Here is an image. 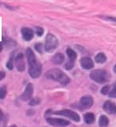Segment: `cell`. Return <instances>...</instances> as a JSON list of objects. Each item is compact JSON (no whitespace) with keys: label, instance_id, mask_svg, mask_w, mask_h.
<instances>
[{"label":"cell","instance_id":"obj_1","mask_svg":"<svg viewBox=\"0 0 116 127\" xmlns=\"http://www.w3.org/2000/svg\"><path fill=\"white\" fill-rule=\"evenodd\" d=\"M45 77L47 79H52V80L58 82L60 84L66 86L69 84L70 82V79L69 76L62 71L58 68L50 69L45 73Z\"/></svg>","mask_w":116,"mask_h":127},{"label":"cell","instance_id":"obj_2","mask_svg":"<svg viewBox=\"0 0 116 127\" xmlns=\"http://www.w3.org/2000/svg\"><path fill=\"white\" fill-rule=\"evenodd\" d=\"M89 76L93 81L98 83H105L108 82L110 79V74L103 69H96L92 71Z\"/></svg>","mask_w":116,"mask_h":127},{"label":"cell","instance_id":"obj_3","mask_svg":"<svg viewBox=\"0 0 116 127\" xmlns=\"http://www.w3.org/2000/svg\"><path fill=\"white\" fill-rule=\"evenodd\" d=\"M58 45V41L57 37L55 35L48 33L47 35L44 43V49L47 53H52L57 49Z\"/></svg>","mask_w":116,"mask_h":127},{"label":"cell","instance_id":"obj_4","mask_svg":"<svg viewBox=\"0 0 116 127\" xmlns=\"http://www.w3.org/2000/svg\"><path fill=\"white\" fill-rule=\"evenodd\" d=\"M55 114L57 115H61V116L69 118L76 122H79L80 120H81V118H80L79 114L77 113H76L75 111L70 110H62L55 111Z\"/></svg>","mask_w":116,"mask_h":127},{"label":"cell","instance_id":"obj_5","mask_svg":"<svg viewBox=\"0 0 116 127\" xmlns=\"http://www.w3.org/2000/svg\"><path fill=\"white\" fill-rule=\"evenodd\" d=\"M47 122L49 123L50 125L53 126H57V127H64L66 126H69L70 122L67 120L62 118H47Z\"/></svg>","mask_w":116,"mask_h":127},{"label":"cell","instance_id":"obj_6","mask_svg":"<svg viewBox=\"0 0 116 127\" xmlns=\"http://www.w3.org/2000/svg\"><path fill=\"white\" fill-rule=\"evenodd\" d=\"M26 57H27V61H28V64H29V68L33 67L39 64V62L37 61L36 55L33 53V51L30 48H27L26 49Z\"/></svg>","mask_w":116,"mask_h":127},{"label":"cell","instance_id":"obj_7","mask_svg":"<svg viewBox=\"0 0 116 127\" xmlns=\"http://www.w3.org/2000/svg\"><path fill=\"white\" fill-rule=\"evenodd\" d=\"M14 65L19 71H24L25 69V57L22 53H19L14 58Z\"/></svg>","mask_w":116,"mask_h":127},{"label":"cell","instance_id":"obj_8","mask_svg":"<svg viewBox=\"0 0 116 127\" xmlns=\"http://www.w3.org/2000/svg\"><path fill=\"white\" fill-rule=\"evenodd\" d=\"M93 105V98L90 95H85L83 96L80 100V104L78 107L80 110H86L89 109Z\"/></svg>","mask_w":116,"mask_h":127},{"label":"cell","instance_id":"obj_9","mask_svg":"<svg viewBox=\"0 0 116 127\" xmlns=\"http://www.w3.org/2000/svg\"><path fill=\"white\" fill-rule=\"evenodd\" d=\"M33 90H34V87L32 83H29L25 87V89L24 91V92L22 95L20 96V98L22 101H28L32 98L33 95Z\"/></svg>","mask_w":116,"mask_h":127},{"label":"cell","instance_id":"obj_10","mask_svg":"<svg viewBox=\"0 0 116 127\" xmlns=\"http://www.w3.org/2000/svg\"><path fill=\"white\" fill-rule=\"evenodd\" d=\"M103 110L110 114H116V105L111 101H106L103 105Z\"/></svg>","mask_w":116,"mask_h":127},{"label":"cell","instance_id":"obj_11","mask_svg":"<svg viewBox=\"0 0 116 127\" xmlns=\"http://www.w3.org/2000/svg\"><path fill=\"white\" fill-rule=\"evenodd\" d=\"M21 32V35H22L23 39L26 41H30L34 37L33 30L29 27H23Z\"/></svg>","mask_w":116,"mask_h":127},{"label":"cell","instance_id":"obj_12","mask_svg":"<svg viewBox=\"0 0 116 127\" xmlns=\"http://www.w3.org/2000/svg\"><path fill=\"white\" fill-rule=\"evenodd\" d=\"M80 64H81V66L82 67V68L86 69V70L92 69V68H93V67H94V63L93 61V60L88 57H82L81 59V61H80Z\"/></svg>","mask_w":116,"mask_h":127},{"label":"cell","instance_id":"obj_13","mask_svg":"<svg viewBox=\"0 0 116 127\" xmlns=\"http://www.w3.org/2000/svg\"><path fill=\"white\" fill-rule=\"evenodd\" d=\"M41 72H42V65L40 64H39L33 67L29 68V74L33 79H37L38 77H39V75H41Z\"/></svg>","mask_w":116,"mask_h":127},{"label":"cell","instance_id":"obj_14","mask_svg":"<svg viewBox=\"0 0 116 127\" xmlns=\"http://www.w3.org/2000/svg\"><path fill=\"white\" fill-rule=\"evenodd\" d=\"M64 61H65V57H64V55L62 53H56L52 57V60H51V61L55 64H61L64 62Z\"/></svg>","mask_w":116,"mask_h":127},{"label":"cell","instance_id":"obj_15","mask_svg":"<svg viewBox=\"0 0 116 127\" xmlns=\"http://www.w3.org/2000/svg\"><path fill=\"white\" fill-rule=\"evenodd\" d=\"M96 120V117L95 114L93 113H86L84 115V121L86 123V124H93Z\"/></svg>","mask_w":116,"mask_h":127},{"label":"cell","instance_id":"obj_16","mask_svg":"<svg viewBox=\"0 0 116 127\" xmlns=\"http://www.w3.org/2000/svg\"><path fill=\"white\" fill-rule=\"evenodd\" d=\"M2 45H6V48L8 49H10V48H14L16 46V42L14 41H13L11 38L9 37H2Z\"/></svg>","mask_w":116,"mask_h":127},{"label":"cell","instance_id":"obj_17","mask_svg":"<svg viewBox=\"0 0 116 127\" xmlns=\"http://www.w3.org/2000/svg\"><path fill=\"white\" fill-rule=\"evenodd\" d=\"M109 124V119L105 115H101L99 119V126L100 127H106Z\"/></svg>","mask_w":116,"mask_h":127},{"label":"cell","instance_id":"obj_18","mask_svg":"<svg viewBox=\"0 0 116 127\" xmlns=\"http://www.w3.org/2000/svg\"><path fill=\"white\" fill-rule=\"evenodd\" d=\"M66 54L68 56V57H69L70 61H74L75 60L77 59V55L76 53V52L72 49H70V48H68L66 49Z\"/></svg>","mask_w":116,"mask_h":127},{"label":"cell","instance_id":"obj_19","mask_svg":"<svg viewBox=\"0 0 116 127\" xmlns=\"http://www.w3.org/2000/svg\"><path fill=\"white\" fill-rule=\"evenodd\" d=\"M95 61L98 64H103L107 61V57H106V55L104 53H98L97 56H96Z\"/></svg>","mask_w":116,"mask_h":127},{"label":"cell","instance_id":"obj_20","mask_svg":"<svg viewBox=\"0 0 116 127\" xmlns=\"http://www.w3.org/2000/svg\"><path fill=\"white\" fill-rule=\"evenodd\" d=\"M7 95V88L6 86L0 87V99L5 98Z\"/></svg>","mask_w":116,"mask_h":127},{"label":"cell","instance_id":"obj_21","mask_svg":"<svg viewBox=\"0 0 116 127\" xmlns=\"http://www.w3.org/2000/svg\"><path fill=\"white\" fill-rule=\"evenodd\" d=\"M14 66V57H11L9 59V61L6 62V67L10 70H13Z\"/></svg>","mask_w":116,"mask_h":127},{"label":"cell","instance_id":"obj_22","mask_svg":"<svg viewBox=\"0 0 116 127\" xmlns=\"http://www.w3.org/2000/svg\"><path fill=\"white\" fill-rule=\"evenodd\" d=\"M39 103H40V99L37 97V98H32L31 100L29 101V104L30 106H37V105H39Z\"/></svg>","mask_w":116,"mask_h":127},{"label":"cell","instance_id":"obj_23","mask_svg":"<svg viewBox=\"0 0 116 127\" xmlns=\"http://www.w3.org/2000/svg\"><path fill=\"white\" fill-rule=\"evenodd\" d=\"M35 33L38 36V37H41V36H43V33H44V30H43V29L42 27L37 26V27L35 28Z\"/></svg>","mask_w":116,"mask_h":127},{"label":"cell","instance_id":"obj_24","mask_svg":"<svg viewBox=\"0 0 116 127\" xmlns=\"http://www.w3.org/2000/svg\"><path fill=\"white\" fill-rule=\"evenodd\" d=\"M74 67V61H67L65 64V68L66 70H71Z\"/></svg>","mask_w":116,"mask_h":127},{"label":"cell","instance_id":"obj_25","mask_svg":"<svg viewBox=\"0 0 116 127\" xmlns=\"http://www.w3.org/2000/svg\"><path fill=\"white\" fill-rule=\"evenodd\" d=\"M35 49L37 50V52H38L39 53H43V45L41 43H37L35 45Z\"/></svg>","mask_w":116,"mask_h":127},{"label":"cell","instance_id":"obj_26","mask_svg":"<svg viewBox=\"0 0 116 127\" xmlns=\"http://www.w3.org/2000/svg\"><path fill=\"white\" fill-rule=\"evenodd\" d=\"M111 89V86H109V85H106V86H104L103 87V88L101 89V93L103 94V95H108V93L110 92V90Z\"/></svg>","mask_w":116,"mask_h":127},{"label":"cell","instance_id":"obj_27","mask_svg":"<svg viewBox=\"0 0 116 127\" xmlns=\"http://www.w3.org/2000/svg\"><path fill=\"white\" fill-rule=\"evenodd\" d=\"M108 95L111 98H116V84L112 87V89L110 91Z\"/></svg>","mask_w":116,"mask_h":127},{"label":"cell","instance_id":"obj_28","mask_svg":"<svg viewBox=\"0 0 116 127\" xmlns=\"http://www.w3.org/2000/svg\"><path fill=\"white\" fill-rule=\"evenodd\" d=\"M5 77H6V73L3 71H0V81L2 80Z\"/></svg>","mask_w":116,"mask_h":127},{"label":"cell","instance_id":"obj_29","mask_svg":"<svg viewBox=\"0 0 116 127\" xmlns=\"http://www.w3.org/2000/svg\"><path fill=\"white\" fill-rule=\"evenodd\" d=\"M103 18L107 20H109V21H113V22H116V18H115V17H103Z\"/></svg>","mask_w":116,"mask_h":127},{"label":"cell","instance_id":"obj_30","mask_svg":"<svg viewBox=\"0 0 116 127\" xmlns=\"http://www.w3.org/2000/svg\"><path fill=\"white\" fill-rule=\"evenodd\" d=\"M2 118H3V113H2V111L0 110V121L2 120Z\"/></svg>","mask_w":116,"mask_h":127},{"label":"cell","instance_id":"obj_31","mask_svg":"<svg viewBox=\"0 0 116 127\" xmlns=\"http://www.w3.org/2000/svg\"><path fill=\"white\" fill-rule=\"evenodd\" d=\"M2 48H3V45H2V42H0V53L2 52Z\"/></svg>","mask_w":116,"mask_h":127},{"label":"cell","instance_id":"obj_32","mask_svg":"<svg viewBox=\"0 0 116 127\" xmlns=\"http://www.w3.org/2000/svg\"><path fill=\"white\" fill-rule=\"evenodd\" d=\"M114 71L116 73V64H115V67H114Z\"/></svg>","mask_w":116,"mask_h":127},{"label":"cell","instance_id":"obj_33","mask_svg":"<svg viewBox=\"0 0 116 127\" xmlns=\"http://www.w3.org/2000/svg\"><path fill=\"white\" fill-rule=\"evenodd\" d=\"M10 127H18V126H16V125H12V126H10Z\"/></svg>","mask_w":116,"mask_h":127}]
</instances>
